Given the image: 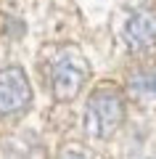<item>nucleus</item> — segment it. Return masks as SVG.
Here are the masks:
<instances>
[{
    "label": "nucleus",
    "instance_id": "f03ea898",
    "mask_svg": "<svg viewBox=\"0 0 156 159\" xmlns=\"http://www.w3.org/2000/svg\"><path fill=\"white\" fill-rule=\"evenodd\" d=\"M85 80H87V61L79 56V51L66 48L53 58L50 66V88L58 101H72L82 90Z\"/></svg>",
    "mask_w": 156,
    "mask_h": 159
},
{
    "label": "nucleus",
    "instance_id": "20e7f679",
    "mask_svg": "<svg viewBox=\"0 0 156 159\" xmlns=\"http://www.w3.org/2000/svg\"><path fill=\"white\" fill-rule=\"evenodd\" d=\"M122 37L132 53H148L156 48V13L135 11L122 29Z\"/></svg>",
    "mask_w": 156,
    "mask_h": 159
},
{
    "label": "nucleus",
    "instance_id": "423d86ee",
    "mask_svg": "<svg viewBox=\"0 0 156 159\" xmlns=\"http://www.w3.org/2000/svg\"><path fill=\"white\" fill-rule=\"evenodd\" d=\"M61 159H85V157H82L79 151H66V154H64Z\"/></svg>",
    "mask_w": 156,
    "mask_h": 159
},
{
    "label": "nucleus",
    "instance_id": "f257e3e1",
    "mask_svg": "<svg viewBox=\"0 0 156 159\" xmlns=\"http://www.w3.org/2000/svg\"><path fill=\"white\" fill-rule=\"evenodd\" d=\"M124 119V101L117 90H95L87 101L85 127L93 138H111Z\"/></svg>",
    "mask_w": 156,
    "mask_h": 159
},
{
    "label": "nucleus",
    "instance_id": "39448f33",
    "mask_svg": "<svg viewBox=\"0 0 156 159\" xmlns=\"http://www.w3.org/2000/svg\"><path fill=\"white\" fill-rule=\"evenodd\" d=\"M127 90L143 103H156V66L138 69L127 80Z\"/></svg>",
    "mask_w": 156,
    "mask_h": 159
},
{
    "label": "nucleus",
    "instance_id": "7ed1b4c3",
    "mask_svg": "<svg viewBox=\"0 0 156 159\" xmlns=\"http://www.w3.org/2000/svg\"><path fill=\"white\" fill-rule=\"evenodd\" d=\"M29 101H32V88L24 69L6 66L0 72V114L6 117L21 114L29 106Z\"/></svg>",
    "mask_w": 156,
    "mask_h": 159
}]
</instances>
